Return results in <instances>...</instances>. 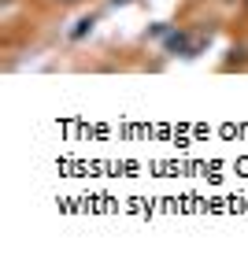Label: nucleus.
I'll use <instances>...</instances> for the list:
<instances>
[{
  "instance_id": "1",
  "label": "nucleus",
  "mask_w": 248,
  "mask_h": 259,
  "mask_svg": "<svg viewBox=\"0 0 248 259\" xmlns=\"http://www.w3.org/2000/svg\"><path fill=\"white\" fill-rule=\"evenodd\" d=\"M167 52L196 56V52H200V45H189V33H185V30H171V33H167Z\"/></svg>"
},
{
  "instance_id": "2",
  "label": "nucleus",
  "mask_w": 248,
  "mask_h": 259,
  "mask_svg": "<svg viewBox=\"0 0 248 259\" xmlns=\"http://www.w3.org/2000/svg\"><path fill=\"white\" fill-rule=\"evenodd\" d=\"M93 26H97V15H86V19H78V22H74V30H70V41H81V37H86V33L93 30Z\"/></svg>"
},
{
  "instance_id": "3",
  "label": "nucleus",
  "mask_w": 248,
  "mask_h": 259,
  "mask_svg": "<svg viewBox=\"0 0 248 259\" xmlns=\"http://www.w3.org/2000/svg\"><path fill=\"white\" fill-rule=\"evenodd\" d=\"M56 4H78V0H56Z\"/></svg>"
},
{
  "instance_id": "4",
  "label": "nucleus",
  "mask_w": 248,
  "mask_h": 259,
  "mask_svg": "<svg viewBox=\"0 0 248 259\" xmlns=\"http://www.w3.org/2000/svg\"><path fill=\"white\" fill-rule=\"evenodd\" d=\"M111 4H130V0H111Z\"/></svg>"
}]
</instances>
